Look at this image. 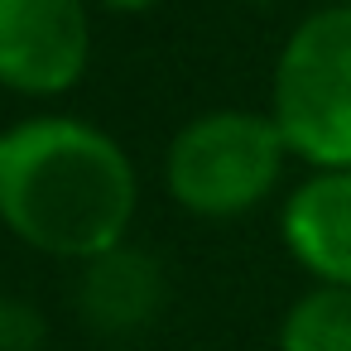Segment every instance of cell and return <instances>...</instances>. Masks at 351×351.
<instances>
[{
    "label": "cell",
    "mask_w": 351,
    "mask_h": 351,
    "mask_svg": "<svg viewBox=\"0 0 351 351\" xmlns=\"http://www.w3.org/2000/svg\"><path fill=\"white\" fill-rule=\"evenodd\" d=\"M140 173L125 145L63 111H39L0 130V226L20 245L87 265L130 241Z\"/></svg>",
    "instance_id": "obj_1"
},
{
    "label": "cell",
    "mask_w": 351,
    "mask_h": 351,
    "mask_svg": "<svg viewBox=\"0 0 351 351\" xmlns=\"http://www.w3.org/2000/svg\"><path fill=\"white\" fill-rule=\"evenodd\" d=\"M289 159L269 111L212 106L173 130L164 149V193L197 221H236L274 197Z\"/></svg>",
    "instance_id": "obj_2"
},
{
    "label": "cell",
    "mask_w": 351,
    "mask_h": 351,
    "mask_svg": "<svg viewBox=\"0 0 351 351\" xmlns=\"http://www.w3.org/2000/svg\"><path fill=\"white\" fill-rule=\"evenodd\" d=\"M269 121L308 169H351V5L303 15L274 53Z\"/></svg>",
    "instance_id": "obj_3"
},
{
    "label": "cell",
    "mask_w": 351,
    "mask_h": 351,
    "mask_svg": "<svg viewBox=\"0 0 351 351\" xmlns=\"http://www.w3.org/2000/svg\"><path fill=\"white\" fill-rule=\"evenodd\" d=\"M92 0H0V87L25 101L68 97L92 63Z\"/></svg>",
    "instance_id": "obj_4"
},
{
    "label": "cell",
    "mask_w": 351,
    "mask_h": 351,
    "mask_svg": "<svg viewBox=\"0 0 351 351\" xmlns=\"http://www.w3.org/2000/svg\"><path fill=\"white\" fill-rule=\"evenodd\" d=\"M279 241L313 284L351 289V169H308L279 207Z\"/></svg>",
    "instance_id": "obj_5"
},
{
    "label": "cell",
    "mask_w": 351,
    "mask_h": 351,
    "mask_svg": "<svg viewBox=\"0 0 351 351\" xmlns=\"http://www.w3.org/2000/svg\"><path fill=\"white\" fill-rule=\"evenodd\" d=\"M164 303H169V284L159 260L135 250L130 241L77 265V313L106 341H125L145 332L164 313Z\"/></svg>",
    "instance_id": "obj_6"
},
{
    "label": "cell",
    "mask_w": 351,
    "mask_h": 351,
    "mask_svg": "<svg viewBox=\"0 0 351 351\" xmlns=\"http://www.w3.org/2000/svg\"><path fill=\"white\" fill-rule=\"evenodd\" d=\"M279 351H351V289H303L279 317Z\"/></svg>",
    "instance_id": "obj_7"
},
{
    "label": "cell",
    "mask_w": 351,
    "mask_h": 351,
    "mask_svg": "<svg viewBox=\"0 0 351 351\" xmlns=\"http://www.w3.org/2000/svg\"><path fill=\"white\" fill-rule=\"evenodd\" d=\"M92 5H101L111 15H149L154 5H164V0H92Z\"/></svg>",
    "instance_id": "obj_8"
},
{
    "label": "cell",
    "mask_w": 351,
    "mask_h": 351,
    "mask_svg": "<svg viewBox=\"0 0 351 351\" xmlns=\"http://www.w3.org/2000/svg\"><path fill=\"white\" fill-rule=\"evenodd\" d=\"M10 317H15V308H10L5 298H0V351L10 346Z\"/></svg>",
    "instance_id": "obj_9"
},
{
    "label": "cell",
    "mask_w": 351,
    "mask_h": 351,
    "mask_svg": "<svg viewBox=\"0 0 351 351\" xmlns=\"http://www.w3.org/2000/svg\"><path fill=\"white\" fill-rule=\"evenodd\" d=\"M245 5H279V0H245Z\"/></svg>",
    "instance_id": "obj_10"
},
{
    "label": "cell",
    "mask_w": 351,
    "mask_h": 351,
    "mask_svg": "<svg viewBox=\"0 0 351 351\" xmlns=\"http://www.w3.org/2000/svg\"><path fill=\"white\" fill-rule=\"evenodd\" d=\"M322 5H351V0H322Z\"/></svg>",
    "instance_id": "obj_11"
}]
</instances>
